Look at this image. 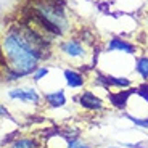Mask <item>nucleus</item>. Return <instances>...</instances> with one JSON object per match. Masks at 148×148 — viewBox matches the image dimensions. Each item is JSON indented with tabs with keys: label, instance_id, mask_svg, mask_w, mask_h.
<instances>
[{
	"label": "nucleus",
	"instance_id": "nucleus-10",
	"mask_svg": "<svg viewBox=\"0 0 148 148\" xmlns=\"http://www.w3.org/2000/svg\"><path fill=\"white\" fill-rule=\"evenodd\" d=\"M134 71L142 81H148V55H137L134 58Z\"/></svg>",
	"mask_w": 148,
	"mask_h": 148
},
{
	"label": "nucleus",
	"instance_id": "nucleus-15",
	"mask_svg": "<svg viewBox=\"0 0 148 148\" xmlns=\"http://www.w3.org/2000/svg\"><path fill=\"white\" fill-rule=\"evenodd\" d=\"M138 95H140L142 98L148 103V85H142V87H138Z\"/></svg>",
	"mask_w": 148,
	"mask_h": 148
},
{
	"label": "nucleus",
	"instance_id": "nucleus-11",
	"mask_svg": "<svg viewBox=\"0 0 148 148\" xmlns=\"http://www.w3.org/2000/svg\"><path fill=\"white\" fill-rule=\"evenodd\" d=\"M11 148H39V143H37L34 138H29V137H19V138H15L10 145Z\"/></svg>",
	"mask_w": 148,
	"mask_h": 148
},
{
	"label": "nucleus",
	"instance_id": "nucleus-14",
	"mask_svg": "<svg viewBox=\"0 0 148 148\" xmlns=\"http://www.w3.org/2000/svg\"><path fill=\"white\" fill-rule=\"evenodd\" d=\"M47 74H48V68L47 66H37V69L32 73V79L36 82H39L40 79H44Z\"/></svg>",
	"mask_w": 148,
	"mask_h": 148
},
{
	"label": "nucleus",
	"instance_id": "nucleus-16",
	"mask_svg": "<svg viewBox=\"0 0 148 148\" xmlns=\"http://www.w3.org/2000/svg\"><path fill=\"white\" fill-rule=\"evenodd\" d=\"M8 116H10V113H8L7 106L0 105V118H8Z\"/></svg>",
	"mask_w": 148,
	"mask_h": 148
},
{
	"label": "nucleus",
	"instance_id": "nucleus-8",
	"mask_svg": "<svg viewBox=\"0 0 148 148\" xmlns=\"http://www.w3.org/2000/svg\"><path fill=\"white\" fill-rule=\"evenodd\" d=\"M64 81H66V85L71 87V89H82L85 85V74L82 73L81 69H74V68H66L63 71Z\"/></svg>",
	"mask_w": 148,
	"mask_h": 148
},
{
	"label": "nucleus",
	"instance_id": "nucleus-6",
	"mask_svg": "<svg viewBox=\"0 0 148 148\" xmlns=\"http://www.w3.org/2000/svg\"><path fill=\"white\" fill-rule=\"evenodd\" d=\"M8 97L11 100H19L23 103L40 105V95L34 87H16L8 92Z\"/></svg>",
	"mask_w": 148,
	"mask_h": 148
},
{
	"label": "nucleus",
	"instance_id": "nucleus-4",
	"mask_svg": "<svg viewBox=\"0 0 148 148\" xmlns=\"http://www.w3.org/2000/svg\"><path fill=\"white\" fill-rule=\"evenodd\" d=\"M101 53H121V55L137 56L138 47L137 44L127 40L122 36H111L101 45Z\"/></svg>",
	"mask_w": 148,
	"mask_h": 148
},
{
	"label": "nucleus",
	"instance_id": "nucleus-3",
	"mask_svg": "<svg viewBox=\"0 0 148 148\" xmlns=\"http://www.w3.org/2000/svg\"><path fill=\"white\" fill-rule=\"evenodd\" d=\"M58 50L69 61L77 63V66H84L85 69L89 66H95V63L98 61V56L95 52L97 47L85 44L77 37H66L64 40L60 42Z\"/></svg>",
	"mask_w": 148,
	"mask_h": 148
},
{
	"label": "nucleus",
	"instance_id": "nucleus-7",
	"mask_svg": "<svg viewBox=\"0 0 148 148\" xmlns=\"http://www.w3.org/2000/svg\"><path fill=\"white\" fill-rule=\"evenodd\" d=\"M77 101L87 111H101L105 108L103 100L97 93H93L92 90H82L77 97Z\"/></svg>",
	"mask_w": 148,
	"mask_h": 148
},
{
	"label": "nucleus",
	"instance_id": "nucleus-2",
	"mask_svg": "<svg viewBox=\"0 0 148 148\" xmlns=\"http://www.w3.org/2000/svg\"><path fill=\"white\" fill-rule=\"evenodd\" d=\"M32 13L40 19L42 24L55 37L66 36L73 29L71 18L61 3H52V2L37 0V2L32 3Z\"/></svg>",
	"mask_w": 148,
	"mask_h": 148
},
{
	"label": "nucleus",
	"instance_id": "nucleus-1",
	"mask_svg": "<svg viewBox=\"0 0 148 148\" xmlns=\"http://www.w3.org/2000/svg\"><path fill=\"white\" fill-rule=\"evenodd\" d=\"M50 42L26 24L13 26L2 39V52L7 60V68L19 77L32 76L39 63L47 56Z\"/></svg>",
	"mask_w": 148,
	"mask_h": 148
},
{
	"label": "nucleus",
	"instance_id": "nucleus-13",
	"mask_svg": "<svg viewBox=\"0 0 148 148\" xmlns=\"http://www.w3.org/2000/svg\"><path fill=\"white\" fill-rule=\"evenodd\" d=\"M127 118H129V121L132 122V124H135L137 127L148 130V116H143V118H137V116H127Z\"/></svg>",
	"mask_w": 148,
	"mask_h": 148
},
{
	"label": "nucleus",
	"instance_id": "nucleus-18",
	"mask_svg": "<svg viewBox=\"0 0 148 148\" xmlns=\"http://www.w3.org/2000/svg\"><path fill=\"white\" fill-rule=\"evenodd\" d=\"M10 148H11V147H10Z\"/></svg>",
	"mask_w": 148,
	"mask_h": 148
},
{
	"label": "nucleus",
	"instance_id": "nucleus-12",
	"mask_svg": "<svg viewBox=\"0 0 148 148\" xmlns=\"http://www.w3.org/2000/svg\"><path fill=\"white\" fill-rule=\"evenodd\" d=\"M66 148H92V145L81 137H69L66 138Z\"/></svg>",
	"mask_w": 148,
	"mask_h": 148
},
{
	"label": "nucleus",
	"instance_id": "nucleus-17",
	"mask_svg": "<svg viewBox=\"0 0 148 148\" xmlns=\"http://www.w3.org/2000/svg\"><path fill=\"white\" fill-rule=\"evenodd\" d=\"M110 148H126V147H110Z\"/></svg>",
	"mask_w": 148,
	"mask_h": 148
},
{
	"label": "nucleus",
	"instance_id": "nucleus-5",
	"mask_svg": "<svg viewBox=\"0 0 148 148\" xmlns=\"http://www.w3.org/2000/svg\"><path fill=\"white\" fill-rule=\"evenodd\" d=\"M98 84L103 87H113L118 90H126L134 85L132 79L127 76H118V74H98Z\"/></svg>",
	"mask_w": 148,
	"mask_h": 148
},
{
	"label": "nucleus",
	"instance_id": "nucleus-9",
	"mask_svg": "<svg viewBox=\"0 0 148 148\" xmlns=\"http://www.w3.org/2000/svg\"><path fill=\"white\" fill-rule=\"evenodd\" d=\"M45 101L50 108H63L66 105V93L64 90H55V92H47L44 95Z\"/></svg>",
	"mask_w": 148,
	"mask_h": 148
}]
</instances>
